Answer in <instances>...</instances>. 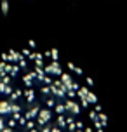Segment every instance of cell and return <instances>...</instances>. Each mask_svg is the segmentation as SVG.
<instances>
[{
	"instance_id": "1",
	"label": "cell",
	"mask_w": 127,
	"mask_h": 132,
	"mask_svg": "<svg viewBox=\"0 0 127 132\" xmlns=\"http://www.w3.org/2000/svg\"><path fill=\"white\" fill-rule=\"evenodd\" d=\"M92 82L51 49L0 54V132H105Z\"/></svg>"
},
{
	"instance_id": "2",
	"label": "cell",
	"mask_w": 127,
	"mask_h": 132,
	"mask_svg": "<svg viewBox=\"0 0 127 132\" xmlns=\"http://www.w3.org/2000/svg\"><path fill=\"white\" fill-rule=\"evenodd\" d=\"M19 2H23V0H0V16L4 12H7L11 7H14L16 4H19Z\"/></svg>"
}]
</instances>
